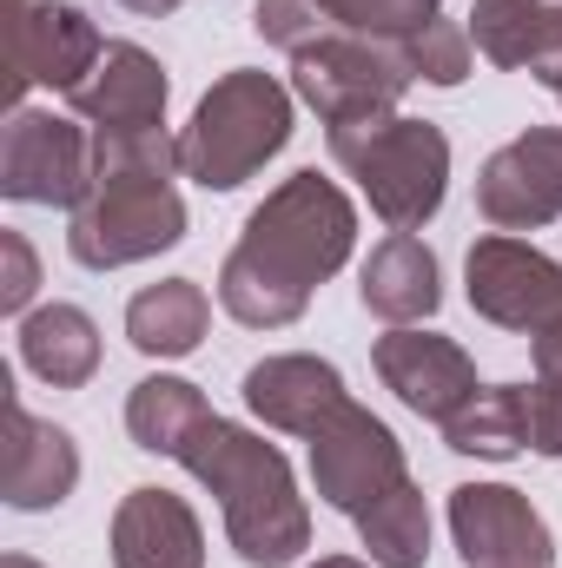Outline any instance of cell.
<instances>
[{
	"instance_id": "1",
	"label": "cell",
	"mask_w": 562,
	"mask_h": 568,
	"mask_svg": "<svg viewBox=\"0 0 562 568\" xmlns=\"http://www.w3.org/2000/svg\"><path fill=\"white\" fill-rule=\"evenodd\" d=\"M351 245H358L351 199L318 172H291L245 219V232L219 272V304L252 331L298 324L311 291L351 258Z\"/></svg>"
},
{
	"instance_id": "2",
	"label": "cell",
	"mask_w": 562,
	"mask_h": 568,
	"mask_svg": "<svg viewBox=\"0 0 562 568\" xmlns=\"http://www.w3.org/2000/svg\"><path fill=\"white\" fill-rule=\"evenodd\" d=\"M172 463H185L219 496L225 536H232L239 562H252V568L298 562V549L311 542V516H304V496L291 483V463L279 456V443L225 424V417H205Z\"/></svg>"
},
{
	"instance_id": "3",
	"label": "cell",
	"mask_w": 562,
	"mask_h": 568,
	"mask_svg": "<svg viewBox=\"0 0 562 568\" xmlns=\"http://www.w3.org/2000/svg\"><path fill=\"white\" fill-rule=\"evenodd\" d=\"M284 140H291V93L272 73L239 67L212 80V93L192 106V126L179 133V172L199 179L205 192H232L265 159H279Z\"/></svg>"
},
{
	"instance_id": "4",
	"label": "cell",
	"mask_w": 562,
	"mask_h": 568,
	"mask_svg": "<svg viewBox=\"0 0 562 568\" xmlns=\"http://www.w3.org/2000/svg\"><path fill=\"white\" fill-rule=\"evenodd\" d=\"M331 159L364 185L371 212L391 232H418L436 219L443 185H450V140L430 120H358V126H331Z\"/></svg>"
},
{
	"instance_id": "5",
	"label": "cell",
	"mask_w": 562,
	"mask_h": 568,
	"mask_svg": "<svg viewBox=\"0 0 562 568\" xmlns=\"http://www.w3.org/2000/svg\"><path fill=\"white\" fill-rule=\"evenodd\" d=\"M179 239H185V205L172 192V172H120V165L93 172V192L73 205V225H67V252L87 272L159 258Z\"/></svg>"
},
{
	"instance_id": "6",
	"label": "cell",
	"mask_w": 562,
	"mask_h": 568,
	"mask_svg": "<svg viewBox=\"0 0 562 568\" xmlns=\"http://www.w3.org/2000/svg\"><path fill=\"white\" fill-rule=\"evenodd\" d=\"M411 73L398 60V40H364V33H324L318 47L291 53V93L324 120V126H358L398 113Z\"/></svg>"
},
{
	"instance_id": "7",
	"label": "cell",
	"mask_w": 562,
	"mask_h": 568,
	"mask_svg": "<svg viewBox=\"0 0 562 568\" xmlns=\"http://www.w3.org/2000/svg\"><path fill=\"white\" fill-rule=\"evenodd\" d=\"M0 192L20 205H80L93 192V133L40 113V106H13L7 133H0Z\"/></svg>"
},
{
	"instance_id": "8",
	"label": "cell",
	"mask_w": 562,
	"mask_h": 568,
	"mask_svg": "<svg viewBox=\"0 0 562 568\" xmlns=\"http://www.w3.org/2000/svg\"><path fill=\"white\" fill-rule=\"evenodd\" d=\"M304 443H311V483H318V496H324L338 516H351V523H358L371 503H384L398 483H411L391 424L371 417L364 404H344L331 424L311 429Z\"/></svg>"
},
{
	"instance_id": "9",
	"label": "cell",
	"mask_w": 562,
	"mask_h": 568,
	"mask_svg": "<svg viewBox=\"0 0 562 568\" xmlns=\"http://www.w3.org/2000/svg\"><path fill=\"white\" fill-rule=\"evenodd\" d=\"M470 284V311L503 324V331H550L562 324V265L543 258L536 245H523L516 232H483L463 258Z\"/></svg>"
},
{
	"instance_id": "10",
	"label": "cell",
	"mask_w": 562,
	"mask_h": 568,
	"mask_svg": "<svg viewBox=\"0 0 562 568\" xmlns=\"http://www.w3.org/2000/svg\"><path fill=\"white\" fill-rule=\"evenodd\" d=\"M100 53L107 40L73 0H7V100L13 106L27 87L73 93Z\"/></svg>"
},
{
	"instance_id": "11",
	"label": "cell",
	"mask_w": 562,
	"mask_h": 568,
	"mask_svg": "<svg viewBox=\"0 0 562 568\" xmlns=\"http://www.w3.org/2000/svg\"><path fill=\"white\" fill-rule=\"evenodd\" d=\"M450 536L470 568H550L556 542L550 523L510 483H463L450 489Z\"/></svg>"
},
{
	"instance_id": "12",
	"label": "cell",
	"mask_w": 562,
	"mask_h": 568,
	"mask_svg": "<svg viewBox=\"0 0 562 568\" xmlns=\"http://www.w3.org/2000/svg\"><path fill=\"white\" fill-rule=\"evenodd\" d=\"M476 212L496 232H536L562 219V126H530L476 172Z\"/></svg>"
},
{
	"instance_id": "13",
	"label": "cell",
	"mask_w": 562,
	"mask_h": 568,
	"mask_svg": "<svg viewBox=\"0 0 562 568\" xmlns=\"http://www.w3.org/2000/svg\"><path fill=\"white\" fill-rule=\"evenodd\" d=\"M371 364L384 377V390H398L404 410H418L430 424H450L483 384H476V364L456 337L443 331H418V324H398L371 344Z\"/></svg>"
},
{
	"instance_id": "14",
	"label": "cell",
	"mask_w": 562,
	"mask_h": 568,
	"mask_svg": "<svg viewBox=\"0 0 562 568\" xmlns=\"http://www.w3.org/2000/svg\"><path fill=\"white\" fill-rule=\"evenodd\" d=\"M67 106L93 133H145V126H165V67L145 47H133V40H107V53L67 93Z\"/></svg>"
},
{
	"instance_id": "15",
	"label": "cell",
	"mask_w": 562,
	"mask_h": 568,
	"mask_svg": "<svg viewBox=\"0 0 562 568\" xmlns=\"http://www.w3.org/2000/svg\"><path fill=\"white\" fill-rule=\"evenodd\" d=\"M344 404H351V390H344L338 364H324V357L284 351V357H265L245 371V410L265 429H284V436L324 429Z\"/></svg>"
},
{
	"instance_id": "16",
	"label": "cell",
	"mask_w": 562,
	"mask_h": 568,
	"mask_svg": "<svg viewBox=\"0 0 562 568\" xmlns=\"http://www.w3.org/2000/svg\"><path fill=\"white\" fill-rule=\"evenodd\" d=\"M80 483L73 436L47 417H33L20 397H7V443H0V496L13 509H60Z\"/></svg>"
},
{
	"instance_id": "17",
	"label": "cell",
	"mask_w": 562,
	"mask_h": 568,
	"mask_svg": "<svg viewBox=\"0 0 562 568\" xmlns=\"http://www.w3.org/2000/svg\"><path fill=\"white\" fill-rule=\"evenodd\" d=\"M113 568H205L192 503L172 489H133L113 516Z\"/></svg>"
},
{
	"instance_id": "18",
	"label": "cell",
	"mask_w": 562,
	"mask_h": 568,
	"mask_svg": "<svg viewBox=\"0 0 562 568\" xmlns=\"http://www.w3.org/2000/svg\"><path fill=\"white\" fill-rule=\"evenodd\" d=\"M364 311L398 324H423L443 304V278H436V252L423 245L418 232H391L371 258H364Z\"/></svg>"
},
{
	"instance_id": "19",
	"label": "cell",
	"mask_w": 562,
	"mask_h": 568,
	"mask_svg": "<svg viewBox=\"0 0 562 568\" xmlns=\"http://www.w3.org/2000/svg\"><path fill=\"white\" fill-rule=\"evenodd\" d=\"M470 47L490 67L543 73L562 60V13H550V0H476L470 7Z\"/></svg>"
},
{
	"instance_id": "20",
	"label": "cell",
	"mask_w": 562,
	"mask_h": 568,
	"mask_svg": "<svg viewBox=\"0 0 562 568\" xmlns=\"http://www.w3.org/2000/svg\"><path fill=\"white\" fill-rule=\"evenodd\" d=\"M20 364L53 390H80L100 371V324L80 304H40L20 317Z\"/></svg>"
},
{
	"instance_id": "21",
	"label": "cell",
	"mask_w": 562,
	"mask_h": 568,
	"mask_svg": "<svg viewBox=\"0 0 562 568\" xmlns=\"http://www.w3.org/2000/svg\"><path fill=\"white\" fill-rule=\"evenodd\" d=\"M212 324V297L192 278H159L127 304V337L140 357H192Z\"/></svg>"
},
{
	"instance_id": "22",
	"label": "cell",
	"mask_w": 562,
	"mask_h": 568,
	"mask_svg": "<svg viewBox=\"0 0 562 568\" xmlns=\"http://www.w3.org/2000/svg\"><path fill=\"white\" fill-rule=\"evenodd\" d=\"M443 443L456 456H490V463H510L516 449H530V397H523V384H483L443 424Z\"/></svg>"
},
{
	"instance_id": "23",
	"label": "cell",
	"mask_w": 562,
	"mask_h": 568,
	"mask_svg": "<svg viewBox=\"0 0 562 568\" xmlns=\"http://www.w3.org/2000/svg\"><path fill=\"white\" fill-rule=\"evenodd\" d=\"M212 417V404L185 384V377H145L133 384V397H127V436L152 449V456H179L185 449V436Z\"/></svg>"
},
{
	"instance_id": "24",
	"label": "cell",
	"mask_w": 562,
	"mask_h": 568,
	"mask_svg": "<svg viewBox=\"0 0 562 568\" xmlns=\"http://www.w3.org/2000/svg\"><path fill=\"white\" fill-rule=\"evenodd\" d=\"M358 536L371 549V568H423L430 556V509H423L418 483H398L384 503H371L358 516Z\"/></svg>"
},
{
	"instance_id": "25",
	"label": "cell",
	"mask_w": 562,
	"mask_h": 568,
	"mask_svg": "<svg viewBox=\"0 0 562 568\" xmlns=\"http://www.w3.org/2000/svg\"><path fill=\"white\" fill-rule=\"evenodd\" d=\"M398 60L411 80H430V87H463L470 80V27L456 20H423L411 40H398Z\"/></svg>"
},
{
	"instance_id": "26",
	"label": "cell",
	"mask_w": 562,
	"mask_h": 568,
	"mask_svg": "<svg viewBox=\"0 0 562 568\" xmlns=\"http://www.w3.org/2000/svg\"><path fill=\"white\" fill-rule=\"evenodd\" d=\"M331 27L364 33V40H411L423 20H436V0H318Z\"/></svg>"
},
{
	"instance_id": "27",
	"label": "cell",
	"mask_w": 562,
	"mask_h": 568,
	"mask_svg": "<svg viewBox=\"0 0 562 568\" xmlns=\"http://www.w3.org/2000/svg\"><path fill=\"white\" fill-rule=\"evenodd\" d=\"M252 27L284 47V53H304V47H318L324 33H331V13L318 7V0H259L252 7Z\"/></svg>"
},
{
	"instance_id": "28",
	"label": "cell",
	"mask_w": 562,
	"mask_h": 568,
	"mask_svg": "<svg viewBox=\"0 0 562 568\" xmlns=\"http://www.w3.org/2000/svg\"><path fill=\"white\" fill-rule=\"evenodd\" d=\"M40 284V258L20 232H0V311H27Z\"/></svg>"
},
{
	"instance_id": "29",
	"label": "cell",
	"mask_w": 562,
	"mask_h": 568,
	"mask_svg": "<svg viewBox=\"0 0 562 568\" xmlns=\"http://www.w3.org/2000/svg\"><path fill=\"white\" fill-rule=\"evenodd\" d=\"M530 397V449L536 456H562V397L543 390V384H523Z\"/></svg>"
},
{
	"instance_id": "30",
	"label": "cell",
	"mask_w": 562,
	"mask_h": 568,
	"mask_svg": "<svg viewBox=\"0 0 562 568\" xmlns=\"http://www.w3.org/2000/svg\"><path fill=\"white\" fill-rule=\"evenodd\" d=\"M530 344H536V384H543V390H556V397H562V324H550V331H536Z\"/></svg>"
},
{
	"instance_id": "31",
	"label": "cell",
	"mask_w": 562,
	"mask_h": 568,
	"mask_svg": "<svg viewBox=\"0 0 562 568\" xmlns=\"http://www.w3.org/2000/svg\"><path fill=\"white\" fill-rule=\"evenodd\" d=\"M127 7H133V13H152V20H159V13H172L179 0H127Z\"/></svg>"
},
{
	"instance_id": "32",
	"label": "cell",
	"mask_w": 562,
	"mask_h": 568,
	"mask_svg": "<svg viewBox=\"0 0 562 568\" xmlns=\"http://www.w3.org/2000/svg\"><path fill=\"white\" fill-rule=\"evenodd\" d=\"M536 80H543V87H550V93H556V100H562V60H556V67H543Z\"/></svg>"
},
{
	"instance_id": "33",
	"label": "cell",
	"mask_w": 562,
	"mask_h": 568,
	"mask_svg": "<svg viewBox=\"0 0 562 568\" xmlns=\"http://www.w3.org/2000/svg\"><path fill=\"white\" fill-rule=\"evenodd\" d=\"M311 568H371V562H358V556H324V562H311Z\"/></svg>"
},
{
	"instance_id": "34",
	"label": "cell",
	"mask_w": 562,
	"mask_h": 568,
	"mask_svg": "<svg viewBox=\"0 0 562 568\" xmlns=\"http://www.w3.org/2000/svg\"><path fill=\"white\" fill-rule=\"evenodd\" d=\"M0 568H40V562H33V556H7Z\"/></svg>"
},
{
	"instance_id": "35",
	"label": "cell",
	"mask_w": 562,
	"mask_h": 568,
	"mask_svg": "<svg viewBox=\"0 0 562 568\" xmlns=\"http://www.w3.org/2000/svg\"><path fill=\"white\" fill-rule=\"evenodd\" d=\"M550 13H562V0H550Z\"/></svg>"
}]
</instances>
